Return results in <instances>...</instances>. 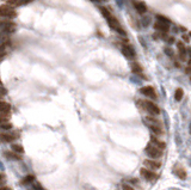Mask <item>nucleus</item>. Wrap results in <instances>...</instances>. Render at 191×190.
<instances>
[{
    "mask_svg": "<svg viewBox=\"0 0 191 190\" xmlns=\"http://www.w3.org/2000/svg\"><path fill=\"white\" fill-rule=\"evenodd\" d=\"M143 123L150 129L154 135H164L165 131H164V126L163 123L159 121L158 118H155V116H152V115H148V116H145L143 117Z\"/></svg>",
    "mask_w": 191,
    "mask_h": 190,
    "instance_id": "obj_1",
    "label": "nucleus"
},
{
    "mask_svg": "<svg viewBox=\"0 0 191 190\" xmlns=\"http://www.w3.org/2000/svg\"><path fill=\"white\" fill-rule=\"evenodd\" d=\"M137 106L143 110V111H146L148 115H152V116H157L160 114V109L159 106L153 103L152 101H148V99H137L136 102Z\"/></svg>",
    "mask_w": 191,
    "mask_h": 190,
    "instance_id": "obj_2",
    "label": "nucleus"
},
{
    "mask_svg": "<svg viewBox=\"0 0 191 190\" xmlns=\"http://www.w3.org/2000/svg\"><path fill=\"white\" fill-rule=\"evenodd\" d=\"M145 152L146 154L149 157V158H152V159H158V158H161L163 157V149H160L159 147L154 146L152 142H149L146 148H145Z\"/></svg>",
    "mask_w": 191,
    "mask_h": 190,
    "instance_id": "obj_3",
    "label": "nucleus"
},
{
    "mask_svg": "<svg viewBox=\"0 0 191 190\" xmlns=\"http://www.w3.org/2000/svg\"><path fill=\"white\" fill-rule=\"evenodd\" d=\"M16 10L10 5H0V17L1 18H16Z\"/></svg>",
    "mask_w": 191,
    "mask_h": 190,
    "instance_id": "obj_4",
    "label": "nucleus"
},
{
    "mask_svg": "<svg viewBox=\"0 0 191 190\" xmlns=\"http://www.w3.org/2000/svg\"><path fill=\"white\" fill-rule=\"evenodd\" d=\"M140 175H141L142 178H145L146 181H148V182H153V181H155V179L159 177L157 175V172H154L153 170L147 169V167H142L141 170H140Z\"/></svg>",
    "mask_w": 191,
    "mask_h": 190,
    "instance_id": "obj_5",
    "label": "nucleus"
},
{
    "mask_svg": "<svg viewBox=\"0 0 191 190\" xmlns=\"http://www.w3.org/2000/svg\"><path fill=\"white\" fill-rule=\"evenodd\" d=\"M108 21V23H109V25H110V28H111L112 30H115L116 32H118V34H121L122 36H124L125 35V31L122 29V26H121V24H119V22L117 21V19L114 17V16H111L110 18H108L106 19Z\"/></svg>",
    "mask_w": 191,
    "mask_h": 190,
    "instance_id": "obj_6",
    "label": "nucleus"
},
{
    "mask_svg": "<svg viewBox=\"0 0 191 190\" xmlns=\"http://www.w3.org/2000/svg\"><path fill=\"white\" fill-rule=\"evenodd\" d=\"M0 31L12 34L16 31V24L7 21H0Z\"/></svg>",
    "mask_w": 191,
    "mask_h": 190,
    "instance_id": "obj_7",
    "label": "nucleus"
},
{
    "mask_svg": "<svg viewBox=\"0 0 191 190\" xmlns=\"http://www.w3.org/2000/svg\"><path fill=\"white\" fill-rule=\"evenodd\" d=\"M173 173L179 179H182V181L186 179V177H188L186 171H185V169H184V166L182 164H176V166H173Z\"/></svg>",
    "mask_w": 191,
    "mask_h": 190,
    "instance_id": "obj_8",
    "label": "nucleus"
},
{
    "mask_svg": "<svg viewBox=\"0 0 191 190\" xmlns=\"http://www.w3.org/2000/svg\"><path fill=\"white\" fill-rule=\"evenodd\" d=\"M140 93H142L143 96L146 97H149V98H152V99H157V93H155V90L153 86H143L140 88Z\"/></svg>",
    "mask_w": 191,
    "mask_h": 190,
    "instance_id": "obj_9",
    "label": "nucleus"
},
{
    "mask_svg": "<svg viewBox=\"0 0 191 190\" xmlns=\"http://www.w3.org/2000/svg\"><path fill=\"white\" fill-rule=\"evenodd\" d=\"M121 52H122V54L128 59V60H133L135 57V52H134V49L130 47L129 44H125L123 46L122 48H121Z\"/></svg>",
    "mask_w": 191,
    "mask_h": 190,
    "instance_id": "obj_10",
    "label": "nucleus"
},
{
    "mask_svg": "<svg viewBox=\"0 0 191 190\" xmlns=\"http://www.w3.org/2000/svg\"><path fill=\"white\" fill-rule=\"evenodd\" d=\"M177 49H178V53H179V57L182 61L186 59V55H188V52H186V48H185V44H184V41H178L177 42Z\"/></svg>",
    "mask_w": 191,
    "mask_h": 190,
    "instance_id": "obj_11",
    "label": "nucleus"
},
{
    "mask_svg": "<svg viewBox=\"0 0 191 190\" xmlns=\"http://www.w3.org/2000/svg\"><path fill=\"white\" fill-rule=\"evenodd\" d=\"M143 164H145V166L147 167V169H150V170H158V169H160V166H161V163L160 162H155V159H146V160L143 162Z\"/></svg>",
    "mask_w": 191,
    "mask_h": 190,
    "instance_id": "obj_12",
    "label": "nucleus"
},
{
    "mask_svg": "<svg viewBox=\"0 0 191 190\" xmlns=\"http://www.w3.org/2000/svg\"><path fill=\"white\" fill-rule=\"evenodd\" d=\"M153 26H154L155 30H158V31H160L161 34H166V32H168V30H170V25L168 24L161 23V22H159V21H157Z\"/></svg>",
    "mask_w": 191,
    "mask_h": 190,
    "instance_id": "obj_13",
    "label": "nucleus"
},
{
    "mask_svg": "<svg viewBox=\"0 0 191 190\" xmlns=\"http://www.w3.org/2000/svg\"><path fill=\"white\" fill-rule=\"evenodd\" d=\"M150 142H152L154 146L159 147L160 149H165V147H166L165 141H163V140H159V139L157 137V135H154V134L150 135Z\"/></svg>",
    "mask_w": 191,
    "mask_h": 190,
    "instance_id": "obj_14",
    "label": "nucleus"
},
{
    "mask_svg": "<svg viewBox=\"0 0 191 190\" xmlns=\"http://www.w3.org/2000/svg\"><path fill=\"white\" fill-rule=\"evenodd\" d=\"M130 68H132L133 73H135V74H137V75H140V77L145 78V75H143V69H142L141 66H140V64H137V62H132V64H130Z\"/></svg>",
    "mask_w": 191,
    "mask_h": 190,
    "instance_id": "obj_15",
    "label": "nucleus"
},
{
    "mask_svg": "<svg viewBox=\"0 0 191 190\" xmlns=\"http://www.w3.org/2000/svg\"><path fill=\"white\" fill-rule=\"evenodd\" d=\"M32 0H7V5L12 6V7H17V6H22V5H25Z\"/></svg>",
    "mask_w": 191,
    "mask_h": 190,
    "instance_id": "obj_16",
    "label": "nucleus"
},
{
    "mask_svg": "<svg viewBox=\"0 0 191 190\" xmlns=\"http://www.w3.org/2000/svg\"><path fill=\"white\" fill-rule=\"evenodd\" d=\"M134 7H135V10H136L140 15H143L147 11V6L142 1H135L134 3Z\"/></svg>",
    "mask_w": 191,
    "mask_h": 190,
    "instance_id": "obj_17",
    "label": "nucleus"
},
{
    "mask_svg": "<svg viewBox=\"0 0 191 190\" xmlns=\"http://www.w3.org/2000/svg\"><path fill=\"white\" fill-rule=\"evenodd\" d=\"M11 111V105H10L7 102L0 101V113H5V114H10Z\"/></svg>",
    "mask_w": 191,
    "mask_h": 190,
    "instance_id": "obj_18",
    "label": "nucleus"
},
{
    "mask_svg": "<svg viewBox=\"0 0 191 190\" xmlns=\"http://www.w3.org/2000/svg\"><path fill=\"white\" fill-rule=\"evenodd\" d=\"M16 135L13 134H0V140L4 142H12L13 140H16Z\"/></svg>",
    "mask_w": 191,
    "mask_h": 190,
    "instance_id": "obj_19",
    "label": "nucleus"
},
{
    "mask_svg": "<svg viewBox=\"0 0 191 190\" xmlns=\"http://www.w3.org/2000/svg\"><path fill=\"white\" fill-rule=\"evenodd\" d=\"M183 97H184V90L183 88H180V87H178L177 90H176V92H174V99L177 102H180L183 99Z\"/></svg>",
    "mask_w": 191,
    "mask_h": 190,
    "instance_id": "obj_20",
    "label": "nucleus"
},
{
    "mask_svg": "<svg viewBox=\"0 0 191 190\" xmlns=\"http://www.w3.org/2000/svg\"><path fill=\"white\" fill-rule=\"evenodd\" d=\"M34 182H35V176H32V175H28V176H25V177L22 179V184H24V185L31 184V183H34Z\"/></svg>",
    "mask_w": 191,
    "mask_h": 190,
    "instance_id": "obj_21",
    "label": "nucleus"
},
{
    "mask_svg": "<svg viewBox=\"0 0 191 190\" xmlns=\"http://www.w3.org/2000/svg\"><path fill=\"white\" fill-rule=\"evenodd\" d=\"M8 41H10V34L4 32V31H0V44L7 43Z\"/></svg>",
    "mask_w": 191,
    "mask_h": 190,
    "instance_id": "obj_22",
    "label": "nucleus"
},
{
    "mask_svg": "<svg viewBox=\"0 0 191 190\" xmlns=\"http://www.w3.org/2000/svg\"><path fill=\"white\" fill-rule=\"evenodd\" d=\"M5 153V157L8 158V159H14V160H21V157H19L18 153H16L14 151L13 152H4Z\"/></svg>",
    "mask_w": 191,
    "mask_h": 190,
    "instance_id": "obj_23",
    "label": "nucleus"
},
{
    "mask_svg": "<svg viewBox=\"0 0 191 190\" xmlns=\"http://www.w3.org/2000/svg\"><path fill=\"white\" fill-rule=\"evenodd\" d=\"M12 151H14L16 153H18V154H23L24 153V148H23V146H21V145H17V144H12Z\"/></svg>",
    "mask_w": 191,
    "mask_h": 190,
    "instance_id": "obj_24",
    "label": "nucleus"
},
{
    "mask_svg": "<svg viewBox=\"0 0 191 190\" xmlns=\"http://www.w3.org/2000/svg\"><path fill=\"white\" fill-rule=\"evenodd\" d=\"M99 8H100V12H102V15L104 16V18H105V19H108V18H110V17L112 16V15H111V12H110L106 7H99Z\"/></svg>",
    "mask_w": 191,
    "mask_h": 190,
    "instance_id": "obj_25",
    "label": "nucleus"
},
{
    "mask_svg": "<svg viewBox=\"0 0 191 190\" xmlns=\"http://www.w3.org/2000/svg\"><path fill=\"white\" fill-rule=\"evenodd\" d=\"M8 117H10V114L0 113V124H3L5 122H8Z\"/></svg>",
    "mask_w": 191,
    "mask_h": 190,
    "instance_id": "obj_26",
    "label": "nucleus"
},
{
    "mask_svg": "<svg viewBox=\"0 0 191 190\" xmlns=\"http://www.w3.org/2000/svg\"><path fill=\"white\" fill-rule=\"evenodd\" d=\"M8 42L7 43H4V44H0V59H3L6 54V47H7Z\"/></svg>",
    "mask_w": 191,
    "mask_h": 190,
    "instance_id": "obj_27",
    "label": "nucleus"
},
{
    "mask_svg": "<svg viewBox=\"0 0 191 190\" xmlns=\"http://www.w3.org/2000/svg\"><path fill=\"white\" fill-rule=\"evenodd\" d=\"M155 17H157V19H158L159 22H161V23H166V24H170V19H168V18H166V17H164L163 15H157Z\"/></svg>",
    "mask_w": 191,
    "mask_h": 190,
    "instance_id": "obj_28",
    "label": "nucleus"
},
{
    "mask_svg": "<svg viewBox=\"0 0 191 190\" xmlns=\"http://www.w3.org/2000/svg\"><path fill=\"white\" fill-rule=\"evenodd\" d=\"M32 184H34V189H35V190H46L41 184H39L38 182H36V181H35Z\"/></svg>",
    "mask_w": 191,
    "mask_h": 190,
    "instance_id": "obj_29",
    "label": "nucleus"
},
{
    "mask_svg": "<svg viewBox=\"0 0 191 190\" xmlns=\"http://www.w3.org/2000/svg\"><path fill=\"white\" fill-rule=\"evenodd\" d=\"M0 128H3V129H11L12 128V124L10 123V122H5L3 124H0Z\"/></svg>",
    "mask_w": 191,
    "mask_h": 190,
    "instance_id": "obj_30",
    "label": "nucleus"
},
{
    "mask_svg": "<svg viewBox=\"0 0 191 190\" xmlns=\"http://www.w3.org/2000/svg\"><path fill=\"white\" fill-rule=\"evenodd\" d=\"M7 93V91H6V88L1 85V86H0V97H3V96H5Z\"/></svg>",
    "mask_w": 191,
    "mask_h": 190,
    "instance_id": "obj_31",
    "label": "nucleus"
},
{
    "mask_svg": "<svg viewBox=\"0 0 191 190\" xmlns=\"http://www.w3.org/2000/svg\"><path fill=\"white\" fill-rule=\"evenodd\" d=\"M182 39H183V41H184L185 43H189V42H190V36L184 34V35H182Z\"/></svg>",
    "mask_w": 191,
    "mask_h": 190,
    "instance_id": "obj_32",
    "label": "nucleus"
},
{
    "mask_svg": "<svg viewBox=\"0 0 191 190\" xmlns=\"http://www.w3.org/2000/svg\"><path fill=\"white\" fill-rule=\"evenodd\" d=\"M185 73L186 74H191V65H188L185 67Z\"/></svg>",
    "mask_w": 191,
    "mask_h": 190,
    "instance_id": "obj_33",
    "label": "nucleus"
},
{
    "mask_svg": "<svg viewBox=\"0 0 191 190\" xmlns=\"http://www.w3.org/2000/svg\"><path fill=\"white\" fill-rule=\"evenodd\" d=\"M122 189H123V190H134L132 187H130V185H127V184H123Z\"/></svg>",
    "mask_w": 191,
    "mask_h": 190,
    "instance_id": "obj_34",
    "label": "nucleus"
},
{
    "mask_svg": "<svg viewBox=\"0 0 191 190\" xmlns=\"http://www.w3.org/2000/svg\"><path fill=\"white\" fill-rule=\"evenodd\" d=\"M176 41V39H174V37H170L168 39H167V42H168V44H172L173 42Z\"/></svg>",
    "mask_w": 191,
    "mask_h": 190,
    "instance_id": "obj_35",
    "label": "nucleus"
},
{
    "mask_svg": "<svg viewBox=\"0 0 191 190\" xmlns=\"http://www.w3.org/2000/svg\"><path fill=\"white\" fill-rule=\"evenodd\" d=\"M4 182H5V176L0 173V184H1V183H4Z\"/></svg>",
    "mask_w": 191,
    "mask_h": 190,
    "instance_id": "obj_36",
    "label": "nucleus"
},
{
    "mask_svg": "<svg viewBox=\"0 0 191 190\" xmlns=\"http://www.w3.org/2000/svg\"><path fill=\"white\" fill-rule=\"evenodd\" d=\"M186 52H188V55L191 57V47H188L186 48Z\"/></svg>",
    "mask_w": 191,
    "mask_h": 190,
    "instance_id": "obj_37",
    "label": "nucleus"
},
{
    "mask_svg": "<svg viewBox=\"0 0 191 190\" xmlns=\"http://www.w3.org/2000/svg\"><path fill=\"white\" fill-rule=\"evenodd\" d=\"M0 190H11V188H8V187H3V188H0Z\"/></svg>",
    "mask_w": 191,
    "mask_h": 190,
    "instance_id": "obj_38",
    "label": "nucleus"
},
{
    "mask_svg": "<svg viewBox=\"0 0 191 190\" xmlns=\"http://www.w3.org/2000/svg\"><path fill=\"white\" fill-rule=\"evenodd\" d=\"M189 65H191V59H190V60H189Z\"/></svg>",
    "mask_w": 191,
    "mask_h": 190,
    "instance_id": "obj_39",
    "label": "nucleus"
},
{
    "mask_svg": "<svg viewBox=\"0 0 191 190\" xmlns=\"http://www.w3.org/2000/svg\"><path fill=\"white\" fill-rule=\"evenodd\" d=\"M3 85V83H1V80H0V86H1Z\"/></svg>",
    "mask_w": 191,
    "mask_h": 190,
    "instance_id": "obj_40",
    "label": "nucleus"
},
{
    "mask_svg": "<svg viewBox=\"0 0 191 190\" xmlns=\"http://www.w3.org/2000/svg\"><path fill=\"white\" fill-rule=\"evenodd\" d=\"M190 134H191V124H190Z\"/></svg>",
    "mask_w": 191,
    "mask_h": 190,
    "instance_id": "obj_41",
    "label": "nucleus"
},
{
    "mask_svg": "<svg viewBox=\"0 0 191 190\" xmlns=\"http://www.w3.org/2000/svg\"><path fill=\"white\" fill-rule=\"evenodd\" d=\"M190 79H191V77H190Z\"/></svg>",
    "mask_w": 191,
    "mask_h": 190,
    "instance_id": "obj_42",
    "label": "nucleus"
}]
</instances>
